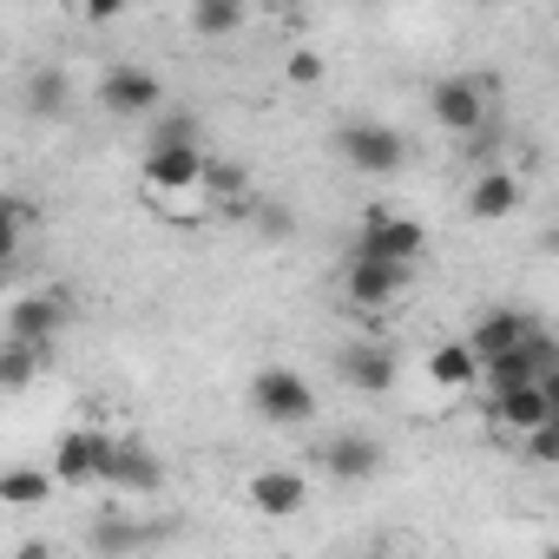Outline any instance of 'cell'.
<instances>
[{
  "label": "cell",
  "instance_id": "cell-1",
  "mask_svg": "<svg viewBox=\"0 0 559 559\" xmlns=\"http://www.w3.org/2000/svg\"><path fill=\"white\" fill-rule=\"evenodd\" d=\"M204 145H171V152H145V165H139V191L158 204V211H171V217H185L191 204H204Z\"/></svg>",
  "mask_w": 559,
  "mask_h": 559
},
{
  "label": "cell",
  "instance_id": "cell-2",
  "mask_svg": "<svg viewBox=\"0 0 559 559\" xmlns=\"http://www.w3.org/2000/svg\"><path fill=\"white\" fill-rule=\"evenodd\" d=\"M428 250V230L415 217H402L395 204H362V224H356V243L349 257L356 263H389V270H415V257Z\"/></svg>",
  "mask_w": 559,
  "mask_h": 559
},
{
  "label": "cell",
  "instance_id": "cell-3",
  "mask_svg": "<svg viewBox=\"0 0 559 559\" xmlns=\"http://www.w3.org/2000/svg\"><path fill=\"white\" fill-rule=\"evenodd\" d=\"M250 408H257L263 421H276V428H304V421H317V389H310L297 369L270 362V369L250 376Z\"/></svg>",
  "mask_w": 559,
  "mask_h": 559
},
{
  "label": "cell",
  "instance_id": "cell-4",
  "mask_svg": "<svg viewBox=\"0 0 559 559\" xmlns=\"http://www.w3.org/2000/svg\"><path fill=\"white\" fill-rule=\"evenodd\" d=\"M106 461H112V435L86 421V428H67L60 435L47 474H53V487H106Z\"/></svg>",
  "mask_w": 559,
  "mask_h": 559
},
{
  "label": "cell",
  "instance_id": "cell-5",
  "mask_svg": "<svg viewBox=\"0 0 559 559\" xmlns=\"http://www.w3.org/2000/svg\"><path fill=\"white\" fill-rule=\"evenodd\" d=\"M336 145H343L349 171H369V178H395L408 165V139L395 126H376V119H349L336 132Z\"/></svg>",
  "mask_w": 559,
  "mask_h": 559
},
{
  "label": "cell",
  "instance_id": "cell-6",
  "mask_svg": "<svg viewBox=\"0 0 559 559\" xmlns=\"http://www.w3.org/2000/svg\"><path fill=\"white\" fill-rule=\"evenodd\" d=\"M428 112H435V126H441V132L474 139V132L493 119V99H487V86H480V80L454 73V80H435V86H428Z\"/></svg>",
  "mask_w": 559,
  "mask_h": 559
},
{
  "label": "cell",
  "instance_id": "cell-7",
  "mask_svg": "<svg viewBox=\"0 0 559 559\" xmlns=\"http://www.w3.org/2000/svg\"><path fill=\"white\" fill-rule=\"evenodd\" d=\"M93 99H99L106 119H152L165 106V86H158L152 67H106V80H99Z\"/></svg>",
  "mask_w": 559,
  "mask_h": 559
},
{
  "label": "cell",
  "instance_id": "cell-8",
  "mask_svg": "<svg viewBox=\"0 0 559 559\" xmlns=\"http://www.w3.org/2000/svg\"><path fill=\"white\" fill-rule=\"evenodd\" d=\"M243 500H250V513H263V520H297V513L310 507V480H304L297 467H257L250 487H243Z\"/></svg>",
  "mask_w": 559,
  "mask_h": 559
},
{
  "label": "cell",
  "instance_id": "cell-9",
  "mask_svg": "<svg viewBox=\"0 0 559 559\" xmlns=\"http://www.w3.org/2000/svg\"><path fill=\"white\" fill-rule=\"evenodd\" d=\"M487 421L500 435H533L546 421H559V382H533V389H513V395H493Z\"/></svg>",
  "mask_w": 559,
  "mask_h": 559
},
{
  "label": "cell",
  "instance_id": "cell-10",
  "mask_svg": "<svg viewBox=\"0 0 559 559\" xmlns=\"http://www.w3.org/2000/svg\"><path fill=\"white\" fill-rule=\"evenodd\" d=\"M336 369H343V382L362 389V395H389V389L402 382V356H395L389 343H349V349L336 356Z\"/></svg>",
  "mask_w": 559,
  "mask_h": 559
},
{
  "label": "cell",
  "instance_id": "cell-11",
  "mask_svg": "<svg viewBox=\"0 0 559 559\" xmlns=\"http://www.w3.org/2000/svg\"><path fill=\"white\" fill-rule=\"evenodd\" d=\"M106 487H119V493H158L165 487V461L145 448V441H119L112 435V461H106Z\"/></svg>",
  "mask_w": 559,
  "mask_h": 559
},
{
  "label": "cell",
  "instance_id": "cell-12",
  "mask_svg": "<svg viewBox=\"0 0 559 559\" xmlns=\"http://www.w3.org/2000/svg\"><path fill=\"white\" fill-rule=\"evenodd\" d=\"M67 323H73V304H67V297H21V304L8 310V336H14V343H34V349H47Z\"/></svg>",
  "mask_w": 559,
  "mask_h": 559
},
{
  "label": "cell",
  "instance_id": "cell-13",
  "mask_svg": "<svg viewBox=\"0 0 559 559\" xmlns=\"http://www.w3.org/2000/svg\"><path fill=\"white\" fill-rule=\"evenodd\" d=\"M402 290H408V270L356 263V257H349V270H343V297H349V310H389Z\"/></svg>",
  "mask_w": 559,
  "mask_h": 559
},
{
  "label": "cell",
  "instance_id": "cell-14",
  "mask_svg": "<svg viewBox=\"0 0 559 559\" xmlns=\"http://www.w3.org/2000/svg\"><path fill=\"white\" fill-rule=\"evenodd\" d=\"M526 204V185L500 165V171H480L474 185H467V217H480V224H500V217H513Z\"/></svg>",
  "mask_w": 559,
  "mask_h": 559
},
{
  "label": "cell",
  "instance_id": "cell-15",
  "mask_svg": "<svg viewBox=\"0 0 559 559\" xmlns=\"http://www.w3.org/2000/svg\"><path fill=\"white\" fill-rule=\"evenodd\" d=\"M526 336H533V317H526V310H487V317L474 323V336H467V356H474V362H493V356L520 349Z\"/></svg>",
  "mask_w": 559,
  "mask_h": 559
},
{
  "label": "cell",
  "instance_id": "cell-16",
  "mask_svg": "<svg viewBox=\"0 0 559 559\" xmlns=\"http://www.w3.org/2000/svg\"><path fill=\"white\" fill-rule=\"evenodd\" d=\"M323 467L336 474V480H376L382 474V441L376 435H330L323 441Z\"/></svg>",
  "mask_w": 559,
  "mask_h": 559
},
{
  "label": "cell",
  "instance_id": "cell-17",
  "mask_svg": "<svg viewBox=\"0 0 559 559\" xmlns=\"http://www.w3.org/2000/svg\"><path fill=\"white\" fill-rule=\"evenodd\" d=\"M421 369H428L435 389H474V382H480V362L467 356V343H435Z\"/></svg>",
  "mask_w": 559,
  "mask_h": 559
},
{
  "label": "cell",
  "instance_id": "cell-18",
  "mask_svg": "<svg viewBox=\"0 0 559 559\" xmlns=\"http://www.w3.org/2000/svg\"><path fill=\"white\" fill-rule=\"evenodd\" d=\"M47 500H53V474H47V467H0V507L34 513V507H47Z\"/></svg>",
  "mask_w": 559,
  "mask_h": 559
},
{
  "label": "cell",
  "instance_id": "cell-19",
  "mask_svg": "<svg viewBox=\"0 0 559 559\" xmlns=\"http://www.w3.org/2000/svg\"><path fill=\"white\" fill-rule=\"evenodd\" d=\"M47 376V349H34V343H0V389L8 395H21V389H34Z\"/></svg>",
  "mask_w": 559,
  "mask_h": 559
},
{
  "label": "cell",
  "instance_id": "cell-20",
  "mask_svg": "<svg viewBox=\"0 0 559 559\" xmlns=\"http://www.w3.org/2000/svg\"><path fill=\"white\" fill-rule=\"evenodd\" d=\"M67 106H73V80H67L60 67H40V73L27 80V112H34V119H60Z\"/></svg>",
  "mask_w": 559,
  "mask_h": 559
},
{
  "label": "cell",
  "instance_id": "cell-21",
  "mask_svg": "<svg viewBox=\"0 0 559 559\" xmlns=\"http://www.w3.org/2000/svg\"><path fill=\"white\" fill-rule=\"evenodd\" d=\"M243 27V8L237 0H198L191 8V34H204V40H224V34H237Z\"/></svg>",
  "mask_w": 559,
  "mask_h": 559
},
{
  "label": "cell",
  "instance_id": "cell-22",
  "mask_svg": "<svg viewBox=\"0 0 559 559\" xmlns=\"http://www.w3.org/2000/svg\"><path fill=\"white\" fill-rule=\"evenodd\" d=\"M171 145H198V112H152V145L145 152H171Z\"/></svg>",
  "mask_w": 559,
  "mask_h": 559
},
{
  "label": "cell",
  "instance_id": "cell-23",
  "mask_svg": "<svg viewBox=\"0 0 559 559\" xmlns=\"http://www.w3.org/2000/svg\"><path fill=\"white\" fill-rule=\"evenodd\" d=\"M152 539V526H139V520H106L99 533H93V546L99 552H112V559H126V552H139Z\"/></svg>",
  "mask_w": 559,
  "mask_h": 559
},
{
  "label": "cell",
  "instance_id": "cell-24",
  "mask_svg": "<svg viewBox=\"0 0 559 559\" xmlns=\"http://www.w3.org/2000/svg\"><path fill=\"white\" fill-rule=\"evenodd\" d=\"M21 237H27V204H21V198H0V270L14 263Z\"/></svg>",
  "mask_w": 559,
  "mask_h": 559
},
{
  "label": "cell",
  "instance_id": "cell-25",
  "mask_svg": "<svg viewBox=\"0 0 559 559\" xmlns=\"http://www.w3.org/2000/svg\"><path fill=\"white\" fill-rule=\"evenodd\" d=\"M284 80H290V86H317V80H323V53H290V60H284Z\"/></svg>",
  "mask_w": 559,
  "mask_h": 559
},
{
  "label": "cell",
  "instance_id": "cell-26",
  "mask_svg": "<svg viewBox=\"0 0 559 559\" xmlns=\"http://www.w3.org/2000/svg\"><path fill=\"white\" fill-rule=\"evenodd\" d=\"M526 454H533L539 467H552V461H559V421H546V428H533V435H526Z\"/></svg>",
  "mask_w": 559,
  "mask_h": 559
},
{
  "label": "cell",
  "instance_id": "cell-27",
  "mask_svg": "<svg viewBox=\"0 0 559 559\" xmlns=\"http://www.w3.org/2000/svg\"><path fill=\"white\" fill-rule=\"evenodd\" d=\"M257 224H263L270 237H284V230H290V217H284V211H276V204H257Z\"/></svg>",
  "mask_w": 559,
  "mask_h": 559
},
{
  "label": "cell",
  "instance_id": "cell-28",
  "mask_svg": "<svg viewBox=\"0 0 559 559\" xmlns=\"http://www.w3.org/2000/svg\"><path fill=\"white\" fill-rule=\"evenodd\" d=\"M14 559H60V552H53V546H21Z\"/></svg>",
  "mask_w": 559,
  "mask_h": 559
}]
</instances>
